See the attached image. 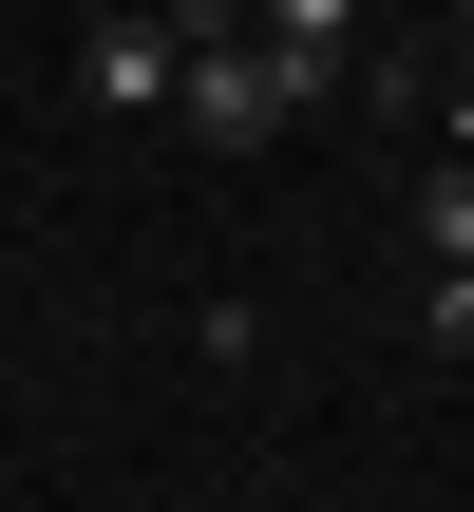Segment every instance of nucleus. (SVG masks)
<instances>
[{
    "instance_id": "5",
    "label": "nucleus",
    "mask_w": 474,
    "mask_h": 512,
    "mask_svg": "<svg viewBox=\"0 0 474 512\" xmlns=\"http://www.w3.org/2000/svg\"><path fill=\"white\" fill-rule=\"evenodd\" d=\"M418 342H437V361H474V266H437V285H418Z\"/></svg>"
},
{
    "instance_id": "4",
    "label": "nucleus",
    "mask_w": 474,
    "mask_h": 512,
    "mask_svg": "<svg viewBox=\"0 0 474 512\" xmlns=\"http://www.w3.org/2000/svg\"><path fill=\"white\" fill-rule=\"evenodd\" d=\"M418 247H437V266H474V152H437V171H418Z\"/></svg>"
},
{
    "instance_id": "2",
    "label": "nucleus",
    "mask_w": 474,
    "mask_h": 512,
    "mask_svg": "<svg viewBox=\"0 0 474 512\" xmlns=\"http://www.w3.org/2000/svg\"><path fill=\"white\" fill-rule=\"evenodd\" d=\"M76 95H95V114H171V19H152V0H95V19H76Z\"/></svg>"
},
{
    "instance_id": "3",
    "label": "nucleus",
    "mask_w": 474,
    "mask_h": 512,
    "mask_svg": "<svg viewBox=\"0 0 474 512\" xmlns=\"http://www.w3.org/2000/svg\"><path fill=\"white\" fill-rule=\"evenodd\" d=\"M247 38H285V57H361V0H247Z\"/></svg>"
},
{
    "instance_id": "1",
    "label": "nucleus",
    "mask_w": 474,
    "mask_h": 512,
    "mask_svg": "<svg viewBox=\"0 0 474 512\" xmlns=\"http://www.w3.org/2000/svg\"><path fill=\"white\" fill-rule=\"evenodd\" d=\"M323 76H342V57L209 38V57H171V114H190V152H285V114H323Z\"/></svg>"
},
{
    "instance_id": "6",
    "label": "nucleus",
    "mask_w": 474,
    "mask_h": 512,
    "mask_svg": "<svg viewBox=\"0 0 474 512\" xmlns=\"http://www.w3.org/2000/svg\"><path fill=\"white\" fill-rule=\"evenodd\" d=\"M437 152H474V76H456V95H437Z\"/></svg>"
}]
</instances>
